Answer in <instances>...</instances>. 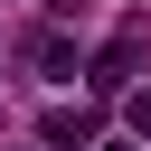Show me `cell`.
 I'll return each instance as SVG.
<instances>
[{"mask_svg": "<svg viewBox=\"0 0 151 151\" xmlns=\"http://www.w3.org/2000/svg\"><path fill=\"white\" fill-rule=\"evenodd\" d=\"M38 142H47V151H85V142H94V113H85V104H47V113H38Z\"/></svg>", "mask_w": 151, "mask_h": 151, "instance_id": "obj_1", "label": "cell"}, {"mask_svg": "<svg viewBox=\"0 0 151 151\" xmlns=\"http://www.w3.org/2000/svg\"><path fill=\"white\" fill-rule=\"evenodd\" d=\"M47 9H57V19H85V9H94V0H47Z\"/></svg>", "mask_w": 151, "mask_h": 151, "instance_id": "obj_3", "label": "cell"}, {"mask_svg": "<svg viewBox=\"0 0 151 151\" xmlns=\"http://www.w3.org/2000/svg\"><path fill=\"white\" fill-rule=\"evenodd\" d=\"M104 151H142V142H104Z\"/></svg>", "mask_w": 151, "mask_h": 151, "instance_id": "obj_4", "label": "cell"}, {"mask_svg": "<svg viewBox=\"0 0 151 151\" xmlns=\"http://www.w3.org/2000/svg\"><path fill=\"white\" fill-rule=\"evenodd\" d=\"M38 66H47L57 85H76V38H38Z\"/></svg>", "mask_w": 151, "mask_h": 151, "instance_id": "obj_2", "label": "cell"}]
</instances>
